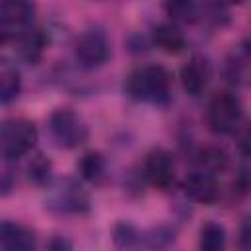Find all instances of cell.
Masks as SVG:
<instances>
[{"label": "cell", "mask_w": 251, "mask_h": 251, "mask_svg": "<svg viewBox=\"0 0 251 251\" xmlns=\"http://www.w3.org/2000/svg\"><path fill=\"white\" fill-rule=\"evenodd\" d=\"M173 76L161 65H145L135 69L126 80V92L137 100L163 106L171 100Z\"/></svg>", "instance_id": "obj_1"}, {"label": "cell", "mask_w": 251, "mask_h": 251, "mask_svg": "<svg viewBox=\"0 0 251 251\" xmlns=\"http://www.w3.org/2000/svg\"><path fill=\"white\" fill-rule=\"evenodd\" d=\"M208 126L218 135H233L243 124L241 98L231 90H220L212 96L206 112Z\"/></svg>", "instance_id": "obj_2"}, {"label": "cell", "mask_w": 251, "mask_h": 251, "mask_svg": "<svg viewBox=\"0 0 251 251\" xmlns=\"http://www.w3.org/2000/svg\"><path fill=\"white\" fill-rule=\"evenodd\" d=\"M37 141V127L25 118H6L0 122V153L8 159L27 155Z\"/></svg>", "instance_id": "obj_3"}, {"label": "cell", "mask_w": 251, "mask_h": 251, "mask_svg": "<svg viewBox=\"0 0 251 251\" xmlns=\"http://www.w3.org/2000/svg\"><path fill=\"white\" fill-rule=\"evenodd\" d=\"M49 133L53 141L63 149H75L88 137L84 120L71 108H59L49 116Z\"/></svg>", "instance_id": "obj_4"}, {"label": "cell", "mask_w": 251, "mask_h": 251, "mask_svg": "<svg viewBox=\"0 0 251 251\" xmlns=\"http://www.w3.org/2000/svg\"><path fill=\"white\" fill-rule=\"evenodd\" d=\"M110 41L100 29H86L75 43V57L82 69H98L110 59Z\"/></svg>", "instance_id": "obj_5"}, {"label": "cell", "mask_w": 251, "mask_h": 251, "mask_svg": "<svg viewBox=\"0 0 251 251\" xmlns=\"http://www.w3.org/2000/svg\"><path fill=\"white\" fill-rule=\"evenodd\" d=\"M175 175H176V165L171 151L157 147L145 155L143 176L151 186L159 190H169L175 184Z\"/></svg>", "instance_id": "obj_6"}, {"label": "cell", "mask_w": 251, "mask_h": 251, "mask_svg": "<svg viewBox=\"0 0 251 251\" xmlns=\"http://www.w3.org/2000/svg\"><path fill=\"white\" fill-rule=\"evenodd\" d=\"M35 6L24 0H6L0 2V24L12 33L16 39L24 29H27L33 22ZM12 39V41H14Z\"/></svg>", "instance_id": "obj_7"}, {"label": "cell", "mask_w": 251, "mask_h": 251, "mask_svg": "<svg viewBox=\"0 0 251 251\" xmlns=\"http://www.w3.org/2000/svg\"><path fill=\"white\" fill-rule=\"evenodd\" d=\"M182 188H184V194L198 202V204H214L218 198H220V186H218V180L214 175L210 173H204V171H192L186 175L184 182H182Z\"/></svg>", "instance_id": "obj_8"}, {"label": "cell", "mask_w": 251, "mask_h": 251, "mask_svg": "<svg viewBox=\"0 0 251 251\" xmlns=\"http://www.w3.org/2000/svg\"><path fill=\"white\" fill-rule=\"evenodd\" d=\"M210 76H212L210 63L200 55L190 57L188 63H184L180 69V84L184 92L190 96H200L208 88Z\"/></svg>", "instance_id": "obj_9"}, {"label": "cell", "mask_w": 251, "mask_h": 251, "mask_svg": "<svg viewBox=\"0 0 251 251\" xmlns=\"http://www.w3.org/2000/svg\"><path fill=\"white\" fill-rule=\"evenodd\" d=\"M35 233L18 222H0V251H35Z\"/></svg>", "instance_id": "obj_10"}, {"label": "cell", "mask_w": 251, "mask_h": 251, "mask_svg": "<svg viewBox=\"0 0 251 251\" xmlns=\"http://www.w3.org/2000/svg\"><path fill=\"white\" fill-rule=\"evenodd\" d=\"M49 206L65 214H84L90 204H88V194L78 184L65 182L55 190Z\"/></svg>", "instance_id": "obj_11"}, {"label": "cell", "mask_w": 251, "mask_h": 251, "mask_svg": "<svg viewBox=\"0 0 251 251\" xmlns=\"http://www.w3.org/2000/svg\"><path fill=\"white\" fill-rule=\"evenodd\" d=\"M16 51L18 55L27 61V63H37L45 49H47V35L41 27H35V25H29L27 29H24L16 39Z\"/></svg>", "instance_id": "obj_12"}, {"label": "cell", "mask_w": 251, "mask_h": 251, "mask_svg": "<svg viewBox=\"0 0 251 251\" xmlns=\"http://www.w3.org/2000/svg\"><path fill=\"white\" fill-rule=\"evenodd\" d=\"M22 75L16 63L8 57H0V104H10L20 96Z\"/></svg>", "instance_id": "obj_13"}, {"label": "cell", "mask_w": 251, "mask_h": 251, "mask_svg": "<svg viewBox=\"0 0 251 251\" xmlns=\"http://www.w3.org/2000/svg\"><path fill=\"white\" fill-rule=\"evenodd\" d=\"M153 43L161 51H165L169 55H176V53H180L186 47V37H184V33L180 31V27L176 24L167 22V24L155 25V29H153Z\"/></svg>", "instance_id": "obj_14"}, {"label": "cell", "mask_w": 251, "mask_h": 251, "mask_svg": "<svg viewBox=\"0 0 251 251\" xmlns=\"http://www.w3.org/2000/svg\"><path fill=\"white\" fill-rule=\"evenodd\" d=\"M114 245L120 251H143L145 249V229L129 222H118L112 229Z\"/></svg>", "instance_id": "obj_15"}, {"label": "cell", "mask_w": 251, "mask_h": 251, "mask_svg": "<svg viewBox=\"0 0 251 251\" xmlns=\"http://www.w3.org/2000/svg\"><path fill=\"white\" fill-rule=\"evenodd\" d=\"M78 173L84 180L98 184L106 176V159L98 151H86L78 161Z\"/></svg>", "instance_id": "obj_16"}, {"label": "cell", "mask_w": 251, "mask_h": 251, "mask_svg": "<svg viewBox=\"0 0 251 251\" xmlns=\"http://www.w3.org/2000/svg\"><path fill=\"white\" fill-rule=\"evenodd\" d=\"M198 251H226V229L218 222H208L200 229Z\"/></svg>", "instance_id": "obj_17"}, {"label": "cell", "mask_w": 251, "mask_h": 251, "mask_svg": "<svg viewBox=\"0 0 251 251\" xmlns=\"http://www.w3.org/2000/svg\"><path fill=\"white\" fill-rule=\"evenodd\" d=\"M196 165H198V171H204L216 176V173H222L227 167V155L220 147H204L196 155Z\"/></svg>", "instance_id": "obj_18"}, {"label": "cell", "mask_w": 251, "mask_h": 251, "mask_svg": "<svg viewBox=\"0 0 251 251\" xmlns=\"http://www.w3.org/2000/svg\"><path fill=\"white\" fill-rule=\"evenodd\" d=\"M25 171H27V178H29L33 184L43 186V184H47L49 178H51L53 165H51V161H49L43 153H37V155H33V157L29 159Z\"/></svg>", "instance_id": "obj_19"}, {"label": "cell", "mask_w": 251, "mask_h": 251, "mask_svg": "<svg viewBox=\"0 0 251 251\" xmlns=\"http://www.w3.org/2000/svg\"><path fill=\"white\" fill-rule=\"evenodd\" d=\"M167 14L176 22H196L200 18V4L188 2V0H175L165 4Z\"/></svg>", "instance_id": "obj_20"}, {"label": "cell", "mask_w": 251, "mask_h": 251, "mask_svg": "<svg viewBox=\"0 0 251 251\" xmlns=\"http://www.w3.org/2000/svg\"><path fill=\"white\" fill-rule=\"evenodd\" d=\"M16 186V169H14V161L4 157L0 153V194H10Z\"/></svg>", "instance_id": "obj_21"}, {"label": "cell", "mask_w": 251, "mask_h": 251, "mask_svg": "<svg viewBox=\"0 0 251 251\" xmlns=\"http://www.w3.org/2000/svg\"><path fill=\"white\" fill-rule=\"evenodd\" d=\"M47 251H73V245L67 237L63 235H55L47 241Z\"/></svg>", "instance_id": "obj_22"}, {"label": "cell", "mask_w": 251, "mask_h": 251, "mask_svg": "<svg viewBox=\"0 0 251 251\" xmlns=\"http://www.w3.org/2000/svg\"><path fill=\"white\" fill-rule=\"evenodd\" d=\"M241 249L243 251H247L249 249V245H247V239H249V224H247V220L243 222V226H241Z\"/></svg>", "instance_id": "obj_23"}, {"label": "cell", "mask_w": 251, "mask_h": 251, "mask_svg": "<svg viewBox=\"0 0 251 251\" xmlns=\"http://www.w3.org/2000/svg\"><path fill=\"white\" fill-rule=\"evenodd\" d=\"M12 39H14V37H12V33H10V31L0 24V47H2V45H6V43H8V41H12Z\"/></svg>", "instance_id": "obj_24"}]
</instances>
